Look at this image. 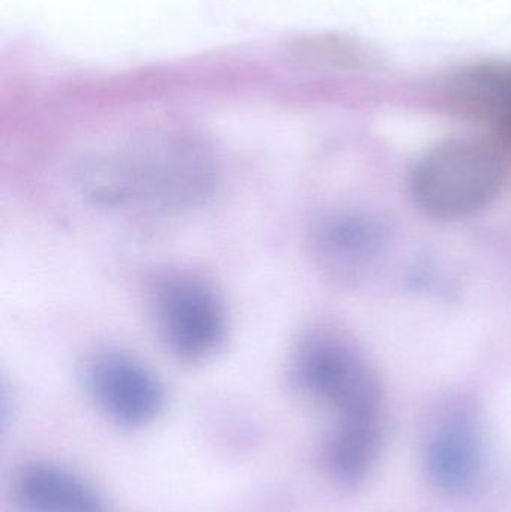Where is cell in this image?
Listing matches in <instances>:
<instances>
[{
    "mask_svg": "<svg viewBox=\"0 0 511 512\" xmlns=\"http://www.w3.org/2000/svg\"><path fill=\"white\" fill-rule=\"evenodd\" d=\"M78 183L99 206L179 209L209 194L213 167L198 147L168 143L90 159L78 171Z\"/></svg>",
    "mask_w": 511,
    "mask_h": 512,
    "instance_id": "obj_1",
    "label": "cell"
},
{
    "mask_svg": "<svg viewBox=\"0 0 511 512\" xmlns=\"http://www.w3.org/2000/svg\"><path fill=\"white\" fill-rule=\"evenodd\" d=\"M504 182V165L480 141H444L420 158L410 188L417 206L440 219L473 215L488 206Z\"/></svg>",
    "mask_w": 511,
    "mask_h": 512,
    "instance_id": "obj_2",
    "label": "cell"
},
{
    "mask_svg": "<svg viewBox=\"0 0 511 512\" xmlns=\"http://www.w3.org/2000/svg\"><path fill=\"white\" fill-rule=\"evenodd\" d=\"M291 381L332 406L339 421L377 417V378L359 354L329 334H314L300 343L291 363Z\"/></svg>",
    "mask_w": 511,
    "mask_h": 512,
    "instance_id": "obj_3",
    "label": "cell"
},
{
    "mask_svg": "<svg viewBox=\"0 0 511 512\" xmlns=\"http://www.w3.org/2000/svg\"><path fill=\"white\" fill-rule=\"evenodd\" d=\"M150 304L159 337L180 360H206L224 342V303L203 279L191 274H170L156 283Z\"/></svg>",
    "mask_w": 511,
    "mask_h": 512,
    "instance_id": "obj_4",
    "label": "cell"
},
{
    "mask_svg": "<svg viewBox=\"0 0 511 512\" xmlns=\"http://www.w3.org/2000/svg\"><path fill=\"white\" fill-rule=\"evenodd\" d=\"M84 385L114 423L143 427L159 417L165 391L158 376L125 352H95L84 363Z\"/></svg>",
    "mask_w": 511,
    "mask_h": 512,
    "instance_id": "obj_5",
    "label": "cell"
},
{
    "mask_svg": "<svg viewBox=\"0 0 511 512\" xmlns=\"http://www.w3.org/2000/svg\"><path fill=\"white\" fill-rule=\"evenodd\" d=\"M383 231L365 216L332 215L312 234V248L320 267L333 279L348 280L362 273L383 248Z\"/></svg>",
    "mask_w": 511,
    "mask_h": 512,
    "instance_id": "obj_6",
    "label": "cell"
},
{
    "mask_svg": "<svg viewBox=\"0 0 511 512\" xmlns=\"http://www.w3.org/2000/svg\"><path fill=\"white\" fill-rule=\"evenodd\" d=\"M14 499L21 512H108L95 487L51 463L24 466L15 478Z\"/></svg>",
    "mask_w": 511,
    "mask_h": 512,
    "instance_id": "obj_7",
    "label": "cell"
},
{
    "mask_svg": "<svg viewBox=\"0 0 511 512\" xmlns=\"http://www.w3.org/2000/svg\"><path fill=\"white\" fill-rule=\"evenodd\" d=\"M480 465V438L465 412H452L438 423L426 447V471L437 489L462 492L476 478Z\"/></svg>",
    "mask_w": 511,
    "mask_h": 512,
    "instance_id": "obj_8",
    "label": "cell"
},
{
    "mask_svg": "<svg viewBox=\"0 0 511 512\" xmlns=\"http://www.w3.org/2000/svg\"><path fill=\"white\" fill-rule=\"evenodd\" d=\"M447 92L462 110L489 123L511 147V60L462 68L447 81Z\"/></svg>",
    "mask_w": 511,
    "mask_h": 512,
    "instance_id": "obj_9",
    "label": "cell"
},
{
    "mask_svg": "<svg viewBox=\"0 0 511 512\" xmlns=\"http://www.w3.org/2000/svg\"><path fill=\"white\" fill-rule=\"evenodd\" d=\"M377 421H339L327 447V463L330 471L345 484H354L368 474L378 453Z\"/></svg>",
    "mask_w": 511,
    "mask_h": 512,
    "instance_id": "obj_10",
    "label": "cell"
}]
</instances>
